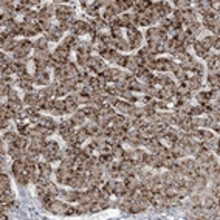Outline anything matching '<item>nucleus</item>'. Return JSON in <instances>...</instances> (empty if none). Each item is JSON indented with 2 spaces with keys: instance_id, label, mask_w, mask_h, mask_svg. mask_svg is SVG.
<instances>
[{
  "instance_id": "1",
  "label": "nucleus",
  "mask_w": 220,
  "mask_h": 220,
  "mask_svg": "<svg viewBox=\"0 0 220 220\" xmlns=\"http://www.w3.org/2000/svg\"><path fill=\"white\" fill-rule=\"evenodd\" d=\"M48 209L51 212H54V214H65L67 205H64V203H61V201H57V200H53V203L48 206Z\"/></svg>"
},
{
  "instance_id": "2",
  "label": "nucleus",
  "mask_w": 220,
  "mask_h": 220,
  "mask_svg": "<svg viewBox=\"0 0 220 220\" xmlns=\"http://www.w3.org/2000/svg\"><path fill=\"white\" fill-rule=\"evenodd\" d=\"M194 50H196V53L198 56H201V57H206L208 54H209V50L206 48L201 42H196L194 44Z\"/></svg>"
},
{
  "instance_id": "3",
  "label": "nucleus",
  "mask_w": 220,
  "mask_h": 220,
  "mask_svg": "<svg viewBox=\"0 0 220 220\" xmlns=\"http://www.w3.org/2000/svg\"><path fill=\"white\" fill-rule=\"evenodd\" d=\"M8 107H9L11 110H14V112H20V110H22V101H20V99H9Z\"/></svg>"
},
{
  "instance_id": "4",
  "label": "nucleus",
  "mask_w": 220,
  "mask_h": 220,
  "mask_svg": "<svg viewBox=\"0 0 220 220\" xmlns=\"http://www.w3.org/2000/svg\"><path fill=\"white\" fill-rule=\"evenodd\" d=\"M126 189H127L126 183H115V189H113V192H115L116 196L122 197V194L126 192Z\"/></svg>"
},
{
  "instance_id": "5",
  "label": "nucleus",
  "mask_w": 220,
  "mask_h": 220,
  "mask_svg": "<svg viewBox=\"0 0 220 220\" xmlns=\"http://www.w3.org/2000/svg\"><path fill=\"white\" fill-rule=\"evenodd\" d=\"M39 169H40V175H44V177H50L51 175V168H50L47 163H40L39 164Z\"/></svg>"
},
{
  "instance_id": "6",
  "label": "nucleus",
  "mask_w": 220,
  "mask_h": 220,
  "mask_svg": "<svg viewBox=\"0 0 220 220\" xmlns=\"http://www.w3.org/2000/svg\"><path fill=\"white\" fill-rule=\"evenodd\" d=\"M47 42H48L47 37H40V39L34 44V47H36V50H47Z\"/></svg>"
},
{
  "instance_id": "7",
  "label": "nucleus",
  "mask_w": 220,
  "mask_h": 220,
  "mask_svg": "<svg viewBox=\"0 0 220 220\" xmlns=\"http://www.w3.org/2000/svg\"><path fill=\"white\" fill-rule=\"evenodd\" d=\"M89 135H90V133H89V132H87L85 129H82V130H79V132L76 133V138H78V143H82L84 140H87V138H89Z\"/></svg>"
},
{
  "instance_id": "8",
  "label": "nucleus",
  "mask_w": 220,
  "mask_h": 220,
  "mask_svg": "<svg viewBox=\"0 0 220 220\" xmlns=\"http://www.w3.org/2000/svg\"><path fill=\"white\" fill-rule=\"evenodd\" d=\"M208 82L214 87V89H217V85H219V74L217 73H212L209 74V78H208Z\"/></svg>"
},
{
  "instance_id": "9",
  "label": "nucleus",
  "mask_w": 220,
  "mask_h": 220,
  "mask_svg": "<svg viewBox=\"0 0 220 220\" xmlns=\"http://www.w3.org/2000/svg\"><path fill=\"white\" fill-rule=\"evenodd\" d=\"M11 201H13V192L3 191L2 192V203H11Z\"/></svg>"
},
{
  "instance_id": "10",
  "label": "nucleus",
  "mask_w": 220,
  "mask_h": 220,
  "mask_svg": "<svg viewBox=\"0 0 220 220\" xmlns=\"http://www.w3.org/2000/svg\"><path fill=\"white\" fill-rule=\"evenodd\" d=\"M116 109H118V110H120L121 113H129L132 107H130L129 104H122V102H116Z\"/></svg>"
},
{
  "instance_id": "11",
  "label": "nucleus",
  "mask_w": 220,
  "mask_h": 220,
  "mask_svg": "<svg viewBox=\"0 0 220 220\" xmlns=\"http://www.w3.org/2000/svg\"><path fill=\"white\" fill-rule=\"evenodd\" d=\"M68 201H76L79 200V192L78 191H72V192H67V197H65Z\"/></svg>"
},
{
  "instance_id": "12",
  "label": "nucleus",
  "mask_w": 220,
  "mask_h": 220,
  "mask_svg": "<svg viewBox=\"0 0 220 220\" xmlns=\"http://www.w3.org/2000/svg\"><path fill=\"white\" fill-rule=\"evenodd\" d=\"M113 189H115V181H113V180H109V181L105 183V186H104V191L109 192V194H112Z\"/></svg>"
},
{
  "instance_id": "13",
  "label": "nucleus",
  "mask_w": 220,
  "mask_h": 220,
  "mask_svg": "<svg viewBox=\"0 0 220 220\" xmlns=\"http://www.w3.org/2000/svg\"><path fill=\"white\" fill-rule=\"evenodd\" d=\"M17 137H19V135H16L14 132H8V133L5 135V141H9V143H14V141L17 140Z\"/></svg>"
},
{
  "instance_id": "14",
  "label": "nucleus",
  "mask_w": 220,
  "mask_h": 220,
  "mask_svg": "<svg viewBox=\"0 0 220 220\" xmlns=\"http://www.w3.org/2000/svg\"><path fill=\"white\" fill-rule=\"evenodd\" d=\"M39 26H40V30H50V28H51V25H50V20H48V19H40V22H39Z\"/></svg>"
},
{
  "instance_id": "15",
  "label": "nucleus",
  "mask_w": 220,
  "mask_h": 220,
  "mask_svg": "<svg viewBox=\"0 0 220 220\" xmlns=\"http://www.w3.org/2000/svg\"><path fill=\"white\" fill-rule=\"evenodd\" d=\"M214 203H216V200H212V198H208V200L205 201V208L211 211V209L214 208Z\"/></svg>"
},
{
  "instance_id": "16",
  "label": "nucleus",
  "mask_w": 220,
  "mask_h": 220,
  "mask_svg": "<svg viewBox=\"0 0 220 220\" xmlns=\"http://www.w3.org/2000/svg\"><path fill=\"white\" fill-rule=\"evenodd\" d=\"M67 112L74 113V112H76V104H67Z\"/></svg>"
},
{
  "instance_id": "17",
  "label": "nucleus",
  "mask_w": 220,
  "mask_h": 220,
  "mask_svg": "<svg viewBox=\"0 0 220 220\" xmlns=\"http://www.w3.org/2000/svg\"><path fill=\"white\" fill-rule=\"evenodd\" d=\"M175 5H177L178 8H188V6H189V2H177Z\"/></svg>"
},
{
  "instance_id": "18",
  "label": "nucleus",
  "mask_w": 220,
  "mask_h": 220,
  "mask_svg": "<svg viewBox=\"0 0 220 220\" xmlns=\"http://www.w3.org/2000/svg\"><path fill=\"white\" fill-rule=\"evenodd\" d=\"M209 5H212V8H214L216 11L219 9V3H217V2H212V3H209Z\"/></svg>"
}]
</instances>
